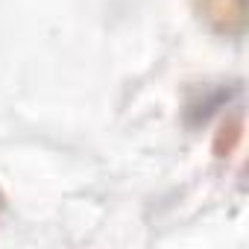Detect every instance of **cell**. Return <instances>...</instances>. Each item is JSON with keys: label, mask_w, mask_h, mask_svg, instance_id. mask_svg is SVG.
Returning <instances> with one entry per match:
<instances>
[{"label": "cell", "mask_w": 249, "mask_h": 249, "mask_svg": "<svg viewBox=\"0 0 249 249\" xmlns=\"http://www.w3.org/2000/svg\"><path fill=\"white\" fill-rule=\"evenodd\" d=\"M202 15L217 24V30L231 33L243 24V0H202Z\"/></svg>", "instance_id": "6da1fadb"}]
</instances>
